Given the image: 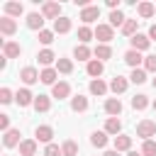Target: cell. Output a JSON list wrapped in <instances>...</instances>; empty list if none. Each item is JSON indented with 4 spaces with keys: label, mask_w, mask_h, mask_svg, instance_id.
<instances>
[{
    "label": "cell",
    "mask_w": 156,
    "mask_h": 156,
    "mask_svg": "<svg viewBox=\"0 0 156 156\" xmlns=\"http://www.w3.org/2000/svg\"><path fill=\"white\" fill-rule=\"evenodd\" d=\"M136 136L139 139H151V136H156V122L154 119H141L139 124H136Z\"/></svg>",
    "instance_id": "cell-1"
},
{
    "label": "cell",
    "mask_w": 156,
    "mask_h": 156,
    "mask_svg": "<svg viewBox=\"0 0 156 156\" xmlns=\"http://www.w3.org/2000/svg\"><path fill=\"white\" fill-rule=\"evenodd\" d=\"M95 39H98L100 44H110V41L115 39V27H110V22H107V24H98V27H95Z\"/></svg>",
    "instance_id": "cell-2"
},
{
    "label": "cell",
    "mask_w": 156,
    "mask_h": 156,
    "mask_svg": "<svg viewBox=\"0 0 156 156\" xmlns=\"http://www.w3.org/2000/svg\"><path fill=\"white\" fill-rule=\"evenodd\" d=\"M41 15H44V20H58V17H63L61 15V2H44L41 5Z\"/></svg>",
    "instance_id": "cell-3"
},
{
    "label": "cell",
    "mask_w": 156,
    "mask_h": 156,
    "mask_svg": "<svg viewBox=\"0 0 156 156\" xmlns=\"http://www.w3.org/2000/svg\"><path fill=\"white\" fill-rule=\"evenodd\" d=\"M129 44H132V49H134V51H139V54H141V51H149L151 39H149V34H139V32H136V34L129 39Z\"/></svg>",
    "instance_id": "cell-4"
},
{
    "label": "cell",
    "mask_w": 156,
    "mask_h": 156,
    "mask_svg": "<svg viewBox=\"0 0 156 156\" xmlns=\"http://www.w3.org/2000/svg\"><path fill=\"white\" fill-rule=\"evenodd\" d=\"M51 98H54V100H66V98H71V83H68V80H58V83L51 88Z\"/></svg>",
    "instance_id": "cell-5"
},
{
    "label": "cell",
    "mask_w": 156,
    "mask_h": 156,
    "mask_svg": "<svg viewBox=\"0 0 156 156\" xmlns=\"http://www.w3.org/2000/svg\"><path fill=\"white\" fill-rule=\"evenodd\" d=\"M124 63L134 71V68H144V56L139 54V51H134V49H129V51H124Z\"/></svg>",
    "instance_id": "cell-6"
},
{
    "label": "cell",
    "mask_w": 156,
    "mask_h": 156,
    "mask_svg": "<svg viewBox=\"0 0 156 156\" xmlns=\"http://www.w3.org/2000/svg\"><path fill=\"white\" fill-rule=\"evenodd\" d=\"M34 139L41 141V144H51V139H54V127H49V124H39V127L34 129Z\"/></svg>",
    "instance_id": "cell-7"
},
{
    "label": "cell",
    "mask_w": 156,
    "mask_h": 156,
    "mask_svg": "<svg viewBox=\"0 0 156 156\" xmlns=\"http://www.w3.org/2000/svg\"><path fill=\"white\" fill-rule=\"evenodd\" d=\"M20 80H22L24 85H34V83L39 80V71H37L34 66H24V68L20 71Z\"/></svg>",
    "instance_id": "cell-8"
},
{
    "label": "cell",
    "mask_w": 156,
    "mask_h": 156,
    "mask_svg": "<svg viewBox=\"0 0 156 156\" xmlns=\"http://www.w3.org/2000/svg\"><path fill=\"white\" fill-rule=\"evenodd\" d=\"M34 98H37V95H32V90H29V88H20V90L15 93V102H17L20 107L34 105Z\"/></svg>",
    "instance_id": "cell-9"
},
{
    "label": "cell",
    "mask_w": 156,
    "mask_h": 156,
    "mask_svg": "<svg viewBox=\"0 0 156 156\" xmlns=\"http://www.w3.org/2000/svg\"><path fill=\"white\" fill-rule=\"evenodd\" d=\"M20 136H22L20 129H10V132H5V134H2V146H5V149H15V146H20V144H22Z\"/></svg>",
    "instance_id": "cell-10"
},
{
    "label": "cell",
    "mask_w": 156,
    "mask_h": 156,
    "mask_svg": "<svg viewBox=\"0 0 156 156\" xmlns=\"http://www.w3.org/2000/svg\"><path fill=\"white\" fill-rule=\"evenodd\" d=\"M98 17H100V7H98V5H88L85 10H80V22H83L85 27H88L90 22H95Z\"/></svg>",
    "instance_id": "cell-11"
},
{
    "label": "cell",
    "mask_w": 156,
    "mask_h": 156,
    "mask_svg": "<svg viewBox=\"0 0 156 156\" xmlns=\"http://www.w3.org/2000/svg\"><path fill=\"white\" fill-rule=\"evenodd\" d=\"M17 32V20L12 17H0V34L2 37H12Z\"/></svg>",
    "instance_id": "cell-12"
},
{
    "label": "cell",
    "mask_w": 156,
    "mask_h": 156,
    "mask_svg": "<svg viewBox=\"0 0 156 156\" xmlns=\"http://www.w3.org/2000/svg\"><path fill=\"white\" fill-rule=\"evenodd\" d=\"M102 71H105V63H102V61H98V58H93V61H88V63H85V73H88L93 80H95V78H100V76H102Z\"/></svg>",
    "instance_id": "cell-13"
},
{
    "label": "cell",
    "mask_w": 156,
    "mask_h": 156,
    "mask_svg": "<svg viewBox=\"0 0 156 156\" xmlns=\"http://www.w3.org/2000/svg\"><path fill=\"white\" fill-rule=\"evenodd\" d=\"M56 78H58V71H56L54 66H51V68H44V71H39V80H41L44 85H51V88H54V85L58 83Z\"/></svg>",
    "instance_id": "cell-14"
},
{
    "label": "cell",
    "mask_w": 156,
    "mask_h": 156,
    "mask_svg": "<svg viewBox=\"0 0 156 156\" xmlns=\"http://www.w3.org/2000/svg\"><path fill=\"white\" fill-rule=\"evenodd\" d=\"M88 90H90V95H98V98H102V95L110 90V85H107L102 78H95V80H90V83H88Z\"/></svg>",
    "instance_id": "cell-15"
},
{
    "label": "cell",
    "mask_w": 156,
    "mask_h": 156,
    "mask_svg": "<svg viewBox=\"0 0 156 156\" xmlns=\"http://www.w3.org/2000/svg\"><path fill=\"white\" fill-rule=\"evenodd\" d=\"M105 132L110 136H119L122 134V119L119 117H107L105 119Z\"/></svg>",
    "instance_id": "cell-16"
},
{
    "label": "cell",
    "mask_w": 156,
    "mask_h": 156,
    "mask_svg": "<svg viewBox=\"0 0 156 156\" xmlns=\"http://www.w3.org/2000/svg\"><path fill=\"white\" fill-rule=\"evenodd\" d=\"M5 17H20V15H24V5L22 2H15V0H10V2H5Z\"/></svg>",
    "instance_id": "cell-17"
},
{
    "label": "cell",
    "mask_w": 156,
    "mask_h": 156,
    "mask_svg": "<svg viewBox=\"0 0 156 156\" xmlns=\"http://www.w3.org/2000/svg\"><path fill=\"white\" fill-rule=\"evenodd\" d=\"M27 27L34 29V32H41L44 29V15L41 12H29L27 15Z\"/></svg>",
    "instance_id": "cell-18"
},
{
    "label": "cell",
    "mask_w": 156,
    "mask_h": 156,
    "mask_svg": "<svg viewBox=\"0 0 156 156\" xmlns=\"http://www.w3.org/2000/svg\"><path fill=\"white\" fill-rule=\"evenodd\" d=\"M22 54V46L17 41H2V56L5 58H17Z\"/></svg>",
    "instance_id": "cell-19"
},
{
    "label": "cell",
    "mask_w": 156,
    "mask_h": 156,
    "mask_svg": "<svg viewBox=\"0 0 156 156\" xmlns=\"http://www.w3.org/2000/svg\"><path fill=\"white\" fill-rule=\"evenodd\" d=\"M129 88V78H122V76H115L112 80H110V90L115 93V95H122L124 90Z\"/></svg>",
    "instance_id": "cell-20"
},
{
    "label": "cell",
    "mask_w": 156,
    "mask_h": 156,
    "mask_svg": "<svg viewBox=\"0 0 156 156\" xmlns=\"http://www.w3.org/2000/svg\"><path fill=\"white\" fill-rule=\"evenodd\" d=\"M105 112H107L110 117H119V115H122V102H119V98H107V100H105Z\"/></svg>",
    "instance_id": "cell-21"
},
{
    "label": "cell",
    "mask_w": 156,
    "mask_h": 156,
    "mask_svg": "<svg viewBox=\"0 0 156 156\" xmlns=\"http://www.w3.org/2000/svg\"><path fill=\"white\" fill-rule=\"evenodd\" d=\"M93 56L105 63L107 58H112V46H110V44H98V46L93 49Z\"/></svg>",
    "instance_id": "cell-22"
},
{
    "label": "cell",
    "mask_w": 156,
    "mask_h": 156,
    "mask_svg": "<svg viewBox=\"0 0 156 156\" xmlns=\"http://www.w3.org/2000/svg\"><path fill=\"white\" fill-rule=\"evenodd\" d=\"M37 58H39V63L44 66V68H51V63H56L58 58H56V54L51 51V49H41L39 54H37Z\"/></svg>",
    "instance_id": "cell-23"
},
{
    "label": "cell",
    "mask_w": 156,
    "mask_h": 156,
    "mask_svg": "<svg viewBox=\"0 0 156 156\" xmlns=\"http://www.w3.org/2000/svg\"><path fill=\"white\" fill-rule=\"evenodd\" d=\"M37 139H22L20 144V156H37Z\"/></svg>",
    "instance_id": "cell-24"
},
{
    "label": "cell",
    "mask_w": 156,
    "mask_h": 156,
    "mask_svg": "<svg viewBox=\"0 0 156 156\" xmlns=\"http://www.w3.org/2000/svg\"><path fill=\"white\" fill-rule=\"evenodd\" d=\"M154 12H156V2H139V5H136V15H139L141 20L154 17Z\"/></svg>",
    "instance_id": "cell-25"
},
{
    "label": "cell",
    "mask_w": 156,
    "mask_h": 156,
    "mask_svg": "<svg viewBox=\"0 0 156 156\" xmlns=\"http://www.w3.org/2000/svg\"><path fill=\"white\" fill-rule=\"evenodd\" d=\"M71 27H73L71 17H58V20L54 22V34H68Z\"/></svg>",
    "instance_id": "cell-26"
},
{
    "label": "cell",
    "mask_w": 156,
    "mask_h": 156,
    "mask_svg": "<svg viewBox=\"0 0 156 156\" xmlns=\"http://www.w3.org/2000/svg\"><path fill=\"white\" fill-rule=\"evenodd\" d=\"M90 56H93V49L85 46V44H78V46L73 49V58H78V61H85V63H88V61H93Z\"/></svg>",
    "instance_id": "cell-27"
},
{
    "label": "cell",
    "mask_w": 156,
    "mask_h": 156,
    "mask_svg": "<svg viewBox=\"0 0 156 156\" xmlns=\"http://www.w3.org/2000/svg\"><path fill=\"white\" fill-rule=\"evenodd\" d=\"M88 105H90V102H88V98H85V95H80V93L71 98V110H73V112H85V110H88Z\"/></svg>",
    "instance_id": "cell-28"
},
{
    "label": "cell",
    "mask_w": 156,
    "mask_h": 156,
    "mask_svg": "<svg viewBox=\"0 0 156 156\" xmlns=\"http://www.w3.org/2000/svg\"><path fill=\"white\" fill-rule=\"evenodd\" d=\"M115 151H132V136L129 134H119V136H115Z\"/></svg>",
    "instance_id": "cell-29"
},
{
    "label": "cell",
    "mask_w": 156,
    "mask_h": 156,
    "mask_svg": "<svg viewBox=\"0 0 156 156\" xmlns=\"http://www.w3.org/2000/svg\"><path fill=\"white\" fill-rule=\"evenodd\" d=\"M34 110L37 112H49L51 110V95H37L34 98Z\"/></svg>",
    "instance_id": "cell-30"
},
{
    "label": "cell",
    "mask_w": 156,
    "mask_h": 156,
    "mask_svg": "<svg viewBox=\"0 0 156 156\" xmlns=\"http://www.w3.org/2000/svg\"><path fill=\"white\" fill-rule=\"evenodd\" d=\"M107 136H110V134H107L105 129H102V132H93V134H90V144H93L95 149H105V146H107Z\"/></svg>",
    "instance_id": "cell-31"
},
{
    "label": "cell",
    "mask_w": 156,
    "mask_h": 156,
    "mask_svg": "<svg viewBox=\"0 0 156 156\" xmlns=\"http://www.w3.org/2000/svg\"><path fill=\"white\" fill-rule=\"evenodd\" d=\"M58 73H63V76H68V73H73V58H63V56H58V61H56V66H54Z\"/></svg>",
    "instance_id": "cell-32"
},
{
    "label": "cell",
    "mask_w": 156,
    "mask_h": 156,
    "mask_svg": "<svg viewBox=\"0 0 156 156\" xmlns=\"http://www.w3.org/2000/svg\"><path fill=\"white\" fill-rule=\"evenodd\" d=\"M93 37H95V29H90V27H85V24H83V27H78V41H80V44H85V46H88V41H90Z\"/></svg>",
    "instance_id": "cell-33"
},
{
    "label": "cell",
    "mask_w": 156,
    "mask_h": 156,
    "mask_svg": "<svg viewBox=\"0 0 156 156\" xmlns=\"http://www.w3.org/2000/svg\"><path fill=\"white\" fill-rule=\"evenodd\" d=\"M132 107H134V110H146V107H149V98H146L144 93H136V95L132 98Z\"/></svg>",
    "instance_id": "cell-34"
},
{
    "label": "cell",
    "mask_w": 156,
    "mask_h": 156,
    "mask_svg": "<svg viewBox=\"0 0 156 156\" xmlns=\"http://www.w3.org/2000/svg\"><path fill=\"white\" fill-rule=\"evenodd\" d=\"M61 151H63V156H78V144L73 139H66L61 144Z\"/></svg>",
    "instance_id": "cell-35"
},
{
    "label": "cell",
    "mask_w": 156,
    "mask_h": 156,
    "mask_svg": "<svg viewBox=\"0 0 156 156\" xmlns=\"http://www.w3.org/2000/svg\"><path fill=\"white\" fill-rule=\"evenodd\" d=\"M124 22H127V17H124V12H122V10L110 12V27H122Z\"/></svg>",
    "instance_id": "cell-36"
},
{
    "label": "cell",
    "mask_w": 156,
    "mask_h": 156,
    "mask_svg": "<svg viewBox=\"0 0 156 156\" xmlns=\"http://www.w3.org/2000/svg\"><path fill=\"white\" fill-rule=\"evenodd\" d=\"M136 22H139V20H127V22L122 24V34L132 39V37L136 34Z\"/></svg>",
    "instance_id": "cell-37"
},
{
    "label": "cell",
    "mask_w": 156,
    "mask_h": 156,
    "mask_svg": "<svg viewBox=\"0 0 156 156\" xmlns=\"http://www.w3.org/2000/svg\"><path fill=\"white\" fill-rule=\"evenodd\" d=\"M129 80H132L134 85L146 83V71H144V68H134V71H132V76H129Z\"/></svg>",
    "instance_id": "cell-38"
},
{
    "label": "cell",
    "mask_w": 156,
    "mask_h": 156,
    "mask_svg": "<svg viewBox=\"0 0 156 156\" xmlns=\"http://www.w3.org/2000/svg\"><path fill=\"white\" fill-rule=\"evenodd\" d=\"M141 154H144V156H156V141H154V139H146V141L141 144Z\"/></svg>",
    "instance_id": "cell-39"
},
{
    "label": "cell",
    "mask_w": 156,
    "mask_h": 156,
    "mask_svg": "<svg viewBox=\"0 0 156 156\" xmlns=\"http://www.w3.org/2000/svg\"><path fill=\"white\" fill-rule=\"evenodd\" d=\"M144 71L146 73H156V54L144 56Z\"/></svg>",
    "instance_id": "cell-40"
},
{
    "label": "cell",
    "mask_w": 156,
    "mask_h": 156,
    "mask_svg": "<svg viewBox=\"0 0 156 156\" xmlns=\"http://www.w3.org/2000/svg\"><path fill=\"white\" fill-rule=\"evenodd\" d=\"M39 41L49 49V44L54 41V29H41V32H39Z\"/></svg>",
    "instance_id": "cell-41"
},
{
    "label": "cell",
    "mask_w": 156,
    "mask_h": 156,
    "mask_svg": "<svg viewBox=\"0 0 156 156\" xmlns=\"http://www.w3.org/2000/svg\"><path fill=\"white\" fill-rule=\"evenodd\" d=\"M41 156H63V151H61V146H58V144H54V141H51V144H46V149H44V154H41Z\"/></svg>",
    "instance_id": "cell-42"
},
{
    "label": "cell",
    "mask_w": 156,
    "mask_h": 156,
    "mask_svg": "<svg viewBox=\"0 0 156 156\" xmlns=\"http://www.w3.org/2000/svg\"><path fill=\"white\" fill-rule=\"evenodd\" d=\"M12 100H15L12 90H10V88H0V102H2V105H10Z\"/></svg>",
    "instance_id": "cell-43"
},
{
    "label": "cell",
    "mask_w": 156,
    "mask_h": 156,
    "mask_svg": "<svg viewBox=\"0 0 156 156\" xmlns=\"http://www.w3.org/2000/svg\"><path fill=\"white\" fill-rule=\"evenodd\" d=\"M0 132H10V115H0Z\"/></svg>",
    "instance_id": "cell-44"
},
{
    "label": "cell",
    "mask_w": 156,
    "mask_h": 156,
    "mask_svg": "<svg viewBox=\"0 0 156 156\" xmlns=\"http://www.w3.org/2000/svg\"><path fill=\"white\" fill-rule=\"evenodd\" d=\"M149 39H151V41H156V24H151V27H149Z\"/></svg>",
    "instance_id": "cell-45"
},
{
    "label": "cell",
    "mask_w": 156,
    "mask_h": 156,
    "mask_svg": "<svg viewBox=\"0 0 156 156\" xmlns=\"http://www.w3.org/2000/svg\"><path fill=\"white\" fill-rule=\"evenodd\" d=\"M102 156H119V151H115V149H107Z\"/></svg>",
    "instance_id": "cell-46"
},
{
    "label": "cell",
    "mask_w": 156,
    "mask_h": 156,
    "mask_svg": "<svg viewBox=\"0 0 156 156\" xmlns=\"http://www.w3.org/2000/svg\"><path fill=\"white\" fill-rule=\"evenodd\" d=\"M5 68H7V58L2 56V58H0V71H5Z\"/></svg>",
    "instance_id": "cell-47"
},
{
    "label": "cell",
    "mask_w": 156,
    "mask_h": 156,
    "mask_svg": "<svg viewBox=\"0 0 156 156\" xmlns=\"http://www.w3.org/2000/svg\"><path fill=\"white\" fill-rule=\"evenodd\" d=\"M127 156H144V154H141V151H134V149H132V151H127Z\"/></svg>",
    "instance_id": "cell-48"
},
{
    "label": "cell",
    "mask_w": 156,
    "mask_h": 156,
    "mask_svg": "<svg viewBox=\"0 0 156 156\" xmlns=\"http://www.w3.org/2000/svg\"><path fill=\"white\" fill-rule=\"evenodd\" d=\"M151 85H154V90H156V78H154V80H151Z\"/></svg>",
    "instance_id": "cell-49"
},
{
    "label": "cell",
    "mask_w": 156,
    "mask_h": 156,
    "mask_svg": "<svg viewBox=\"0 0 156 156\" xmlns=\"http://www.w3.org/2000/svg\"><path fill=\"white\" fill-rule=\"evenodd\" d=\"M154 110H156V100H154Z\"/></svg>",
    "instance_id": "cell-50"
},
{
    "label": "cell",
    "mask_w": 156,
    "mask_h": 156,
    "mask_svg": "<svg viewBox=\"0 0 156 156\" xmlns=\"http://www.w3.org/2000/svg\"><path fill=\"white\" fill-rule=\"evenodd\" d=\"M5 156H7V154H5Z\"/></svg>",
    "instance_id": "cell-51"
}]
</instances>
